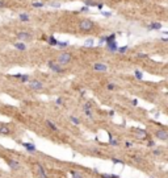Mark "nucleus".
I'll return each instance as SVG.
<instances>
[{
    "instance_id": "11",
    "label": "nucleus",
    "mask_w": 168,
    "mask_h": 178,
    "mask_svg": "<svg viewBox=\"0 0 168 178\" xmlns=\"http://www.w3.org/2000/svg\"><path fill=\"white\" fill-rule=\"evenodd\" d=\"M107 46H108V49H109V52H112V53H116L117 50H118V46H117L116 40H114V41H110V42H108Z\"/></svg>"
},
{
    "instance_id": "31",
    "label": "nucleus",
    "mask_w": 168,
    "mask_h": 178,
    "mask_svg": "<svg viewBox=\"0 0 168 178\" xmlns=\"http://www.w3.org/2000/svg\"><path fill=\"white\" fill-rule=\"evenodd\" d=\"M147 147H151V148H154V147H155V142H154L152 140H148V141H147Z\"/></svg>"
},
{
    "instance_id": "26",
    "label": "nucleus",
    "mask_w": 168,
    "mask_h": 178,
    "mask_svg": "<svg viewBox=\"0 0 168 178\" xmlns=\"http://www.w3.org/2000/svg\"><path fill=\"white\" fill-rule=\"evenodd\" d=\"M134 74H135V78H138V79H142V78H143V74H142L139 70H137Z\"/></svg>"
},
{
    "instance_id": "1",
    "label": "nucleus",
    "mask_w": 168,
    "mask_h": 178,
    "mask_svg": "<svg viewBox=\"0 0 168 178\" xmlns=\"http://www.w3.org/2000/svg\"><path fill=\"white\" fill-rule=\"evenodd\" d=\"M79 28L83 32H88L93 28V22H92L91 20H82L80 24H79Z\"/></svg>"
},
{
    "instance_id": "4",
    "label": "nucleus",
    "mask_w": 168,
    "mask_h": 178,
    "mask_svg": "<svg viewBox=\"0 0 168 178\" xmlns=\"http://www.w3.org/2000/svg\"><path fill=\"white\" fill-rule=\"evenodd\" d=\"M29 87H30L32 90H42L43 85H42V82H40V80L32 79L30 82H29Z\"/></svg>"
},
{
    "instance_id": "33",
    "label": "nucleus",
    "mask_w": 168,
    "mask_h": 178,
    "mask_svg": "<svg viewBox=\"0 0 168 178\" xmlns=\"http://www.w3.org/2000/svg\"><path fill=\"white\" fill-rule=\"evenodd\" d=\"M112 162H113V164H122V161L117 160V158H112Z\"/></svg>"
},
{
    "instance_id": "6",
    "label": "nucleus",
    "mask_w": 168,
    "mask_h": 178,
    "mask_svg": "<svg viewBox=\"0 0 168 178\" xmlns=\"http://www.w3.org/2000/svg\"><path fill=\"white\" fill-rule=\"evenodd\" d=\"M36 168H37V173H38V178H49V175H47V173H46V170L43 169L42 165L37 164Z\"/></svg>"
},
{
    "instance_id": "22",
    "label": "nucleus",
    "mask_w": 168,
    "mask_h": 178,
    "mask_svg": "<svg viewBox=\"0 0 168 178\" xmlns=\"http://www.w3.org/2000/svg\"><path fill=\"white\" fill-rule=\"evenodd\" d=\"M71 175H72V178H83V175L80 173L75 172V170H71Z\"/></svg>"
},
{
    "instance_id": "39",
    "label": "nucleus",
    "mask_w": 168,
    "mask_h": 178,
    "mask_svg": "<svg viewBox=\"0 0 168 178\" xmlns=\"http://www.w3.org/2000/svg\"><path fill=\"white\" fill-rule=\"evenodd\" d=\"M125 145H126L127 148H130V147H133V142H129V141H126V142H125Z\"/></svg>"
},
{
    "instance_id": "25",
    "label": "nucleus",
    "mask_w": 168,
    "mask_h": 178,
    "mask_svg": "<svg viewBox=\"0 0 168 178\" xmlns=\"http://www.w3.org/2000/svg\"><path fill=\"white\" fill-rule=\"evenodd\" d=\"M20 20H21V21H29V16L25 15V13H21V15H20Z\"/></svg>"
},
{
    "instance_id": "37",
    "label": "nucleus",
    "mask_w": 168,
    "mask_h": 178,
    "mask_svg": "<svg viewBox=\"0 0 168 178\" xmlns=\"http://www.w3.org/2000/svg\"><path fill=\"white\" fill-rule=\"evenodd\" d=\"M62 103H63V100H62V98H58V99H57V104H58V106H61Z\"/></svg>"
},
{
    "instance_id": "35",
    "label": "nucleus",
    "mask_w": 168,
    "mask_h": 178,
    "mask_svg": "<svg viewBox=\"0 0 168 178\" xmlns=\"http://www.w3.org/2000/svg\"><path fill=\"white\" fill-rule=\"evenodd\" d=\"M86 4H87V5H96V4L93 3V1H91V0H87Z\"/></svg>"
},
{
    "instance_id": "24",
    "label": "nucleus",
    "mask_w": 168,
    "mask_h": 178,
    "mask_svg": "<svg viewBox=\"0 0 168 178\" xmlns=\"http://www.w3.org/2000/svg\"><path fill=\"white\" fill-rule=\"evenodd\" d=\"M70 120L72 121L74 124H76V125H79V124H80V120L78 119V117H75V116H70Z\"/></svg>"
},
{
    "instance_id": "28",
    "label": "nucleus",
    "mask_w": 168,
    "mask_h": 178,
    "mask_svg": "<svg viewBox=\"0 0 168 178\" xmlns=\"http://www.w3.org/2000/svg\"><path fill=\"white\" fill-rule=\"evenodd\" d=\"M152 153L155 154V156H160V154H162V149H154Z\"/></svg>"
},
{
    "instance_id": "21",
    "label": "nucleus",
    "mask_w": 168,
    "mask_h": 178,
    "mask_svg": "<svg viewBox=\"0 0 168 178\" xmlns=\"http://www.w3.org/2000/svg\"><path fill=\"white\" fill-rule=\"evenodd\" d=\"M109 144L113 145V147H116V145H118V140L114 137H109Z\"/></svg>"
},
{
    "instance_id": "38",
    "label": "nucleus",
    "mask_w": 168,
    "mask_h": 178,
    "mask_svg": "<svg viewBox=\"0 0 168 178\" xmlns=\"http://www.w3.org/2000/svg\"><path fill=\"white\" fill-rule=\"evenodd\" d=\"M131 104H133V106H137V104H138V100H137V99H133V100H131Z\"/></svg>"
},
{
    "instance_id": "8",
    "label": "nucleus",
    "mask_w": 168,
    "mask_h": 178,
    "mask_svg": "<svg viewBox=\"0 0 168 178\" xmlns=\"http://www.w3.org/2000/svg\"><path fill=\"white\" fill-rule=\"evenodd\" d=\"M47 66H49L53 71H55V73H62V71H63V70H62V67L59 66L58 63H55V62H53V61L47 62Z\"/></svg>"
},
{
    "instance_id": "43",
    "label": "nucleus",
    "mask_w": 168,
    "mask_h": 178,
    "mask_svg": "<svg viewBox=\"0 0 168 178\" xmlns=\"http://www.w3.org/2000/svg\"><path fill=\"white\" fill-rule=\"evenodd\" d=\"M4 5H5V3H4L3 0H0V7H4Z\"/></svg>"
},
{
    "instance_id": "3",
    "label": "nucleus",
    "mask_w": 168,
    "mask_h": 178,
    "mask_svg": "<svg viewBox=\"0 0 168 178\" xmlns=\"http://www.w3.org/2000/svg\"><path fill=\"white\" fill-rule=\"evenodd\" d=\"M134 133L139 140H146V138H148V135H147V132L144 131V129L137 128V129H134Z\"/></svg>"
},
{
    "instance_id": "41",
    "label": "nucleus",
    "mask_w": 168,
    "mask_h": 178,
    "mask_svg": "<svg viewBox=\"0 0 168 178\" xmlns=\"http://www.w3.org/2000/svg\"><path fill=\"white\" fill-rule=\"evenodd\" d=\"M133 158H134L135 161H141V157L139 156H133Z\"/></svg>"
},
{
    "instance_id": "12",
    "label": "nucleus",
    "mask_w": 168,
    "mask_h": 178,
    "mask_svg": "<svg viewBox=\"0 0 168 178\" xmlns=\"http://www.w3.org/2000/svg\"><path fill=\"white\" fill-rule=\"evenodd\" d=\"M11 133V128L7 124H0V135H9Z\"/></svg>"
},
{
    "instance_id": "34",
    "label": "nucleus",
    "mask_w": 168,
    "mask_h": 178,
    "mask_svg": "<svg viewBox=\"0 0 168 178\" xmlns=\"http://www.w3.org/2000/svg\"><path fill=\"white\" fill-rule=\"evenodd\" d=\"M116 89V86H114L113 83H109V85H108V90H114Z\"/></svg>"
},
{
    "instance_id": "42",
    "label": "nucleus",
    "mask_w": 168,
    "mask_h": 178,
    "mask_svg": "<svg viewBox=\"0 0 168 178\" xmlns=\"http://www.w3.org/2000/svg\"><path fill=\"white\" fill-rule=\"evenodd\" d=\"M80 11H82V12H87V11H88V7H83Z\"/></svg>"
},
{
    "instance_id": "13",
    "label": "nucleus",
    "mask_w": 168,
    "mask_h": 178,
    "mask_svg": "<svg viewBox=\"0 0 168 178\" xmlns=\"http://www.w3.org/2000/svg\"><path fill=\"white\" fill-rule=\"evenodd\" d=\"M17 37L20 38V40H30L32 38V34H29V33H26V32H18L17 33Z\"/></svg>"
},
{
    "instance_id": "20",
    "label": "nucleus",
    "mask_w": 168,
    "mask_h": 178,
    "mask_svg": "<svg viewBox=\"0 0 168 178\" xmlns=\"http://www.w3.org/2000/svg\"><path fill=\"white\" fill-rule=\"evenodd\" d=\"M114 40H116V34H110V36H108V37H105V42H110V41H114Z\"/></svg>"
},
{
    "instance_id": "29",
    "label": "nucleus",
    "mask_w": 168,
    "mask_h": 178,
    "mask_svg": "<svg viewBox=\"0 0 168 178\" xmlns=\"http://www.w3.org/2000/svg\"><path fill=\"white\" fill-rule=\"evenodd\" d=\"M126 50H127V46H122V48H119L117 52H119V53H125Z\"/></svg>"
},
{
    "instance_id": "7",
    "label": "nucleus",
    "mask_w": 168,
    "mask_h": 178,
    "mask_svg": "<svg viewBox=\"0 0 168 178\" xmlns=\"http://www.w3.org/2000/svg\"><path fill=\"white\" fill-rule=\"evenodd\" d=\"M156 137L159 138V140H162V141H165L168 138V133L167 131H164V129H159V131H156Z\"/></svg>"
},
{
    "instance_id": "27",
    "label": "nucleus",
    "mask_w": 168,
    "mask_h": 178,
    "mask_svg": "<svg viewBox=\"0 0 168 178\" xmlns=\"http://www.w3.org/2000/svg\"><path fill=\"white\" fill-rule=\"evenodd\" d=\"M93 42H95V41L89 38V40H87V41H86V44H84V45H86V46H92V45H93Z\"/></svg>"
},
{
    "instance_id": "32",
    "label": "nucleus",
    "mask_w": 168,
    "mask_h": 178,
    "mask_svg": "<svg viewBox=\"0 0 168 178\" xmlns=\"http://www.w3.org/2000/svg\"><path fill=\"white\" fill-rule=\"evenodd\" d=\"M32 5L36 7V8H41V7H43V3H33Z\"/></svg>"
},
{
    "instance_id": "10",
    "label": "nucleus",
    "mask_w": 168,
    "mask_h": 178,
    "mask_svg": "<svg viewBox=\"0 0 168 178\" xmlns=\"http://www.w3.org/2000/svg\"><path fill=\"white\" fill-rule=\"evenodd\" d=\"M91 108H92V104H91V103H86V104H84V107H83V110H84L86 115L89 117V119H92V117H93V114H92Z\"/></svg>"
},
{
    "instance_id": "36",
    "label": "nucleus",
    "mask_w": 168,
    "mask_h": 178,
    "mask_svg": "<svg viewBox=\"0 0 168 178\" xmlns=\"http://www.w3.org/2000/svg\"><path fill=\"white\" fill-rule=\"evenodd\" d=\"M139 58H147V54H142V53H139V54H137Z\"/></svg>"
},
{
    "instance_id": "9",
    "label": "nucleus",
    "mask_w": 168,
    "mask_h": 178,
    "mask_svg": "<svg viewBox=\"0 0 168 178\" xmlns=\"http://www.w3.org/2000/svg\"><path fill=\"white\" fill-rule=\"evenodd\" d=\"M22 147H24L28 152H30V153H34V152H37L36 145L32 144V142H22Z\"/></svg>"
},
{
    "instance_id": "5",
    "label": "nucleus",
    "mask_w": 168,
    "mask_h": 178,
    "mask_svg": "<svg viewBox=\"0 0 168 178\" xmlns=\"http://www.w3.org/2000/svg\"><path fill=\"white\" fill-rule=\"evenodd\" d=\"M7 164L9 165V168L12 170H18L20 169V162L18 161H16V160H13V158H7Z\"/></svg>"
},
{
    "instance_id": "17",
    "label": "nucleus",
    "mask_w": 168,
    "mask_h": 178,
    "mask_svg": "<svg viewBox=\"0 0 168 178\" xmlns=\"http://www.w3.org/2000/svg\"><path fill=\"white\" fill-rule=\"evenodd\" d=\"M15 48L18 50H25L26 49V46H25L24 42H15Z\"/></svg>"
},
{
    "instance_id": "19",
    "label": "nucleus",
    "mask_w": 168,
    "mask_h": 178,
    "mask_svg": "<svg viewBox=\"0 0 168 178\" xmlns=\"http://www.w3.org/2000/svg\"><path fill=\"white\" fill-rule=\"evenodd\" d=\"M102 178H119V175H116V174H108V173H102L100 174Z\"/></svg>"
},
{
    "instance_id": "15",
    "label": "nucleus",
    "mask_w": 168,
    "mask_h": 178,
    "mask_svg": "<svg viewBox=\"0 0 168 178\" xmlns=\"http://www.w3.org/2000/svg\"><path fill=\"white\" fill-rule=\"evenodd\" d=\"M15 78H18V79H21V82H26V80H29V75H21V74H16V75H13Z\"/></svg>"
},
{
    "instance_id": "23",
    "label": "nucleus",
    "mask_w": 168,
    "mask_h": 178,
    "mask_svg": "<svg viewBox=\"0 0 168 178\" xmlns=\"http://www.w3.org/2000/svg\"><path fill=\"white\" fill-rule=\"evenodd\" d=\"M49 44H50V45H53V46H57V44H58V41H57V40H55V38H54V37H49Z\"/></svg>"
},
{
    "instance_id": "14",
    "label": "nucleus",
    "mask_w": 168,
    "mask_h": 178,
    "mask_svg": "<svg viewBox=\"0 0 168 178\" xmlns=\"http://www.w3.org/2000/svg\"><path fill=\"white\" fill-rule=\"evenodd\" d=\"M93 69H95L96 71H107V65L104 63H95L93 65Z\"/></svg>"
},
{
    "instance_id": "16",
    "label": "nucleus",
    "mask_w": 168,
    "mask_h": 178,
    "mask_svg": "<svg viewBox=\"0 0 168 178\" xmlns=\"http://www.w3.org/2000/svg\"><path fill=\"white\" fill-rule=\"evenodd\" d=\"M160 28H162V24H160V22H152V24L148 25V29H156V31H158V29H160Z\"/></svg>"
},
{
    "instance_id": "30",
    "label": "nucleus",
    "mask_w": 168,
    "mask_h": 178,
    "mask_svg": "<svg viewBox=\"0 0 168 178\" xmlns=\"http://www.w3.org/2000/svg\"><path fill=\"white\" fill-rule=\"evenodd\" d=\"M68 42H58L57 44V46H59V48H64V46H67Z\"/></svg>"
},
{
    "instance_id": "2",
    "label": "nucleus",
    "mask_w": 168,
    "mask_h": 178,
    "mask_svg": "<svg viewBox=\"0 0 168 178\" xmlns=\"http://www.w3.org/2000/svg\"><path fill=\"white\" fill-rule=\"evenodd\" d=\"M71 58H72L71 53H62L58 57V62H59V65H66L71 61Z\"/></svg>"
},
{
    "instance_id": "40",
    "label": "nucleus",
    "mask_w": 168,
    "mask_h": 178,
    "mask_svg": "<svg viewBox=\"0 0 168 178\" xmlns=\"http://www.w3.org/2000/svg\"><path fill=\"white\" fill-rule=\"evenodd\" d=\"M50 5H51V7H59L61 4H59V3H50Z\"/></svg>"
},
{
    "instance_id": "18",
    "label": "nucleus",
    "mask_w": 168,
    "mask_h": 178,
    "mask_svg": "<svg viewBox=\"0 0 168 178\" xmlns=\"http://www.w3.org/2000/svg\"><path fill=\"white\" fill-rule=\"evenodd\" d=\"M46 125L49 127L50 129H53V131H58V127L55 125L54 123H51V121H50V120H46Z\"/></svg>"
}]
</instances>
